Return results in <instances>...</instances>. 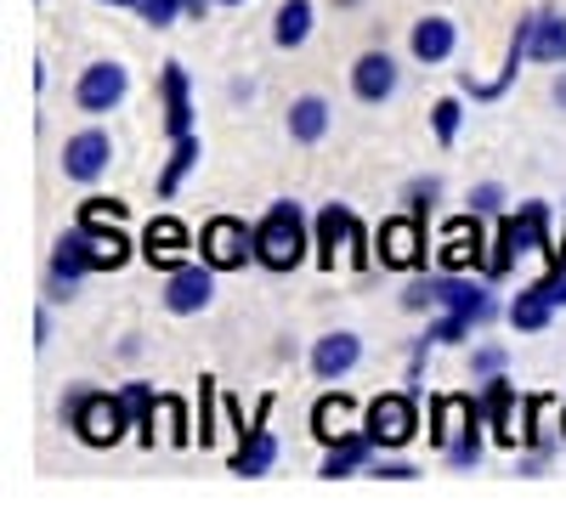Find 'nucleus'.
I'll use <instances>...</instances> for the list:
<instances>
[{
  "label": "nucleus",
  "instance_id": "obj_1",
  "mask_svg": "<svg viewBox=\"0 0 566 509\" xmlns=\"http://www.w3.org/2000/svg\"><path fill=\"white\" fill-rule=\"evenodd\" d=\"M312 221L301 215L295 199H277L261 221H255V261L266 272H295L306 261V244H312Z\"/></svg>",
  "mask_w": 566,
  "mask_h": 509
},
{
  "label": "nucleus",
  "instance_id": "obj_2",
  "mask_svg": "<svg viewBox=\"0 0 566 509\" xmlns=\"http://www.w3.org/2000/svg\"><path fill=\"white\" fill-rule=\"evenodd\" d=\"M63 420L74 425V436H80L85 447H114V442H125V431L136 425L119 391H91V385H74V391L63 396Z\"/></svg>",
  "mask_w": 566,
  "mask_h": 509
},
{
  "label": "nucleus",
  "instance_id": "obj_3",
  "mask_svg": "<svg viewBox=\"0 0 566 509\" xmlns=\"http://www.w3.org/2000/svg\"><path fill=\"white\" fill-rule=\"evenodd\" d=\"M499 250H493V261H488V277H510L515 272V261L522 255H533V250H549L555 255V238H549V204L544 199H527L515 215H504L499 221Z\"/></svg>",
  "mask_w": 566,
  "mask_h": 509
},
{
  "label": "nucleus",
  "instance_id": "obj_4",
  "mask_svg": "<svg viewBox=\"0 0 566 509\" xmlns=\"http://www.w3.org/2000/svg\"><path fill=\"white\" fill-rule=\"evenodd\" d=\"M312 233H317V266L335 272L340 261L346 266H368V233L352 204H323L312 215Z\"/></svg>",
  "mask_w": 566,
  "mask_h": 509
},
{
  "label": "nucleus",
  "instance_id": "obj_5",
  "mask_svg": "<svg viewBox=\"0 0 566 509\" xmlns=\"http://www.w3.org/2000/svg\"><path fill=\"white\" fill-rule=\"evenodd\" d=\"M419 425H424V413H419V402L408 391H380L363 407V431L380 447H408L419 436Z\"/></svg>",
  "mask_w": 566,
  "mask_h": 509
},
{
  "label": "nucleus",
  "instance_id": "obj_6",
  "mask_svg": "<svg viewBox=\"0 0 566 509\" xmlns=\"http://www.w3.org/2000/svg\"><path fill=\"white\" fill-rule=\"evenodd\" d=\"M255 255V226L239 215H210L199 233V261H210L216 272H239Z\"/></svg>",
  "mask_w": 566,
  "mask_h": 509
},
{
  "label": "nucleus",
  "instance_id": "obj_7",
  "mask_svg": "<svg viewBox=\"0 0 566 509\" xmlns=\"http://www.w3.org/2000/svg\"><path fill=\"white\" fill-rule=\"evenodd\" d=\"M374 261L391 266V272H413L424 261V215H413V210L391 215L380 233H374Z\"/></svg>",
  "mask_w": 566,
  "mask_h": 509
},
{
  "label": "nucleus",
  "instance_id": "obj_8",
  "mask_svg": "<svg viewBox=\"0 0 566 509\" xmlns=\"http://www.w3.org/2000/svg\"><path fill=\"white\" fill-rule=\"evenodd\" d=\"M130 97V68L125 63H91L80 79H74V103L91 114V119H103V114H114L119 103Z\"/></svg>",
  "mask_w": 566,
  "mask_h": 509
},
{
  "label": "nucleus",
  "instance_id": "obj_9",
  "mask_svg": "<svg viewBox=\"0 0 566 509\" xmlns=\"http://www.w3.org/2000/svg\"><path fill=\"white\" fill-rule=\"evenodd\" d=\"M216 300V266L210 261H181L176 272H165V311L193 317Z\"/></svg>",
  "mask_w": 566,
  "mask_h": 509
},
{
  "label": "nucleus",
  "instance_id": "obj_10",
  "mask_svg": "<svg viewBox=\"0 0 566 509\" xmlns=\"http://www.w3.org/2000/svg\"><path fill=\"white\" fill-rule=\"evenodd\" d=\"M488 413H482V396H431V447H453L464 442L470 431H482Z\"/></svg>",
  "mask_w": 566,
  "mask_h": 509
},
{
  "label": "nucleus",
  "instance_id": "obj_11",
  "mask_svg": "<svg viewBox=\"0 0 566 509\" xmlns=\"http://www.w3.org/2000/svg\"><path fill=\"white\" fill-rule=\"evenodd\" d=\"M114 165V136L108 130H80L63 142V176L91 188V181H103V170Z\"/></svg>",
  "mask_w": 566,
  "mask_h": 509
},
{
  "label": "nucleus",
  "instance_id": "obj_12",
  "mask_svg": "<svg viewBox=\"0 0 566 509\" xmlns=\"http://www.w3.org/2000/svg\"><path fill=\"white\" fill-rule=\"evenodd\" d=\"M187 250H199V233H187L176 215H154L148 226H142V255H148V266L176 272L187 261Z\"/></svg>",
  "mask_w": 566,
  "mask_h": 509
},
{
  "label": "nucleus",
  "instance_id": "obj_13",
  "mask_svg": "<svg viewBox=\"0 0 566 509\" xmlns=\"http://www.w3.org/2000/svg\"><path fill=\"white\" fill-rule=\"evenodd\" d=\"M357 362H363V340L352 335V329H328V335H317L312 340V357H306V368L317 380H346V374H357Z\"/></svg>",
  "mask_w": 566,
  "mask_h": 509
},
{
  "label": "nucleus",
  "instance_id": "obj_14",
  "mask_svg": "<svg viewBox=\"0 0 566 509\" xmlns=\"http://www.w3.org/2000/svg\"><path fill=\"white\" fill-rule=\"evenodd\" d=\"M397 57L391 52H363L357 63H352V97L357 103H368V108H380V103H391L397 97Z\"/></svg>",
  "mask_w": 566,
  "mask_h": 509
},
{
  "label": "nucleus",
  "instance_id": "obj_15",
  "mask_svg": "<svg viewBox=\"0 0 566 509\" xmlns=\"http://www.w3.org/2000/svg\"><path fill=\"white\" fill-rule=\"evenodd\" d=\"M159 103H165V136H170V142L193 130V79H187L181 63L159 68Z\"/></svg>",
  "mask_w": 566,
  "mask_h": 509
},
{
  "label": "nucleus",
  "instance_id": "obj_16",
  "mask_svg": "<svg viewBox=\"0 0 566 509\" xmlns=\"http://www.w3.org/2000/svg\"><path fill=\"white\" fill-rule=\"evenodd\" d=\"M482 244H488L482 215H476V210H464L459 221H448V226H442V266H448V272L482 266Z\"/></svg>",
  "mask_w": 566,
  "mask_h": 509
},
{
  "label": "nucleus",
  "instance_id": "obj_17",
  "mask_svg": "<svg viewBox=\"0 0 566 509\" xmlns=\"http://www.w3.org/2000/svg\"><path fill=\"white\" fill-rule=\"evenodd\" d=\"M437 306L442 311H464V317H476V329L482 322H493V289L476 284V277H437Z\"/></svg>",
  "mask_w": 566,
  "mask_h": 509
},
{
  "label": "nucleus",
  "instance_id": "obj_18",
  "mask_svg": "<svg viewBox=\"0 0 566 509\" xmlns=\"http://www.w3.org/2000/svg\"><path fill=\"white\" fill-rule=\"evenodd\" d=\"M80 226V238H85V261H91V272H119L125 261H130V233L125 226H85V221H74Z\"/></svg>",
  "mask_w": 566,
  "mask_h": 509
},
{
  "label": "nucleus",
  "instance_id": "obj_19",
  "mask_svg": "<svg viewBox=\"0 0 566 509\" xmlns=\"http://www.w3.org/2000/svg\"><path fill=\"white\" fill-rule=\"evenodd\" d=\"M408 52H413L419 63H448V57L459 52V29H453V18H442V12L419 18L413 34H408Z\"/></svg>",
  "mask_w": 566,
  "mask_h": 509
},
{
  "label": "nucleus",
  "instance_id": "obj_20",
  "mask_svg": "<svg viewBox=\"0 0 566 509\" xmlns=\"http://www.w3.org/2000/svg\"><path fill=\"white\" fill-rule=\"evenodd\" d=\"M380 453V442H374L363 425L357 431H346L340 442H328V458H323V481H340V476H357V470H368V458Z\"/></svg>",
  "mask_w": 566,
  "mask_h": 509
},
{
  "label": "nucleus",
  "instance_id": "obj_21",
  "mask_svg": "<svg viewBox=\"0 0 566 509\" xmlns=\"http://www.w3.org/2000/svg\"><path fill=\"white\" fill-rule=\"evenodd\" d=\"M357 425H363V407H357L346 391L317 396V407H312V436H317V442H340V436L357 431Z\"/></svg>",
  "mask_w": 566,
  "mask_h": 509
},
{
  "label": "nucleus",
  "instance_id": "obj_22",
  "mask_svg": "<svg viewBox=\"0 0 566 509\" xmlns=\"http://www.w3.org/2000/svg\"><path fill=\"white\" fill-rule=\"evenodd\" d=\"M85 272H91V261H85V238H80V226H74V233H63L52 244V300H69Z\"/></svg>",
  "mask_w": 566,
  "mask_h": 509
},
{
  "label": "nucleus",
  "instance_id": "obj_23",
  "mask_svg": "<svg viewBox=\"0 0 566 509\" xmlns=\"http://www.w3.org/2000/svg\"><path fill=\"white\" fill-rule=\"evenodd\" d=\"M312 29H317V7H312V0H283L277 18H272L277 52H301V45L312 40Z\"/></svg>",
  "mask_w": 566,
  "mask_h": 509
},
{
  "label": "nucleus",
  "instance_id": "obj_24",
  "mask_svg": "<svg viewBox=\"0 0 566 509\" xmlns=\"http://www.w3.org/2000/svg\"><path fill=\"white\" fill-rule=\"evenodd\" d=\"M199 153H205V142H199V130H187V136H176L170 142V159H165V170H159V199H176L181 193V181L193 176V165H199Z\"/></svg>",
  "mask_w": 566,
  "mask_h": 509
},
{
  "label": "nucleus",
  "instance_id": "obj_25",
  "mask_svg": "<svg viewBox=\"0 0 566 509\" xmlns=\"http://www.w3.org/2000/svg\"><path fill=\"white\" fill-rule=\"evenodd\" d=\"M283 125H290V136H295L301 148L323 142V136H328V97H317V91L295 97V103H290V119H283Z\"/></svg>",
  "mask_w": 566,
  "mask_h": 509
},
{
  "label": "nucleus",
  "instance_id": "obj_26",
  "mask_svg": "<svg viewBox=\"0 0 566 509\" xmlns=\"http://www.w3.org/2000/svg\"><path fill=\"white\" fill-rule=\"evenodd\" d=\"M555 311H560V306L533 284V289H522V295L510 300V329H515V335H544L549 322H555Z\"/></svg>",
  "mask_w": 566,
  "mask_h": 509
},
{
  "label": "nucleus",
  "instance_id": "obj_27",
  "mask_svg": "<svg viewBox=\"0 0 566 509\" xmlns=\"http://www.w3.org/2000/svg\"><path fill=\"white\" fill-rule=\"evenodd\" d=\"M277 458V436L266 431V420H255V431L244 436V447L232 453V476H266Z\"/></svg>",
  "mask_w": 566,
  "mask_h": 509
},
{
  "label": "nucleus",
  "instance_id": "obj_28",
  "mask_svg": "<svg viewBox=\"0 0 566 509\" xmlns=\"http://www.w3.org/2000/svg\"><path fill=\"white\" fill-rule=\"evenodd\" d=\"M533 63H549V68H566V18L555 12H538V34H533Z\"/></svg>",
  "mask_w": 566,
  "mask_h": 509
},
{
  "label": "nucleus",
  "instance_id": "obj_29",
  "mask_svg": "<svg viewBox=\"0 0 566 509\" xmlns=\"http://www.w3.org/2000/svg\"><path fill=\"white\" fill-rule=\"evenodd\" d=\"M119 396H125V407H130V420L142 425V442H148V436H154V420H159V396H154V385L130 380V385H119Z\"/></svg>",
  "mask_w": 566,
  "mask_h": 509
},
{
  "label": "nucleus",
  "instance_id": "obj_30",
  "mask_svg": "<svg viewBox=\"0 0 566 509\" xmlns=\"http://www.w3.org/2000/svg\"><path fill=\"white\" fill-rule=\"evenodd\" d=\"M470 329H476V317H464V311H442V322H431L424 346H459V340H470Z\"/></svg>",
  "mask_w": 566,
  "mask_h": 509
},
{
  "label": "nucleus",
  "instance_id": "obj_31",
  "mask_svg": "<svg viewBox=\"0 0 566 509\" xmlns=\"http://www.w3.org/2000/svg\"><path fill=\"white\" fill-rule=\"evenodd\" d=\"M459 125H464L459 97H442V103L431 108V130H437V142H442V148H453V142H459Z\"/></svg>",
  "mask_w": 566,
  "mask_h": 509
},
{
  "label": "nucleus",
  "instance_id": "obj_32",
  "mask_svg": "<svg viewBox=\"0 0 566 509\" xmlns=\"http://www.w3.org/2000/svg\"><path fill=\"white\" fill-rule=\"evenodd\" d=\"M80 221H85V226H125L130 210H125L119 199H85V204H80Z\"/></svg>",
  "mask_w": 566,
  "mask_h": 509
},
{
  "label": "nucleus",
  "instance_id": "obj_33",
  "mask_svg": "<svg viewBox=\"0 0 566 509\" xmlns=\"http://www.w3.org/2000/svg\"><path fill=\"white\" fill-rule=\"evenodd\" d=\"M437 204H442V181H437V176H419L413 188H408V210H413V215H431Z\"/></svg>",
  "mask_w": 566,
  "mask_h": 509
},
{
  "label": "nucleus",
  "instance_id": "obj_34",
  "mask_svg": "<svg viewBox=\"0 0 566 509\" xmlns=\"http://www.w3.org/2000/svg\"><path fill=\"white\" fill-rule=\"evenodd\" d=\"M142 23H154V29H170L176 18H187V0H142Z\"/></svg>",
  "mask_w": 566,
  "mask_h": 509
},
{
  "label": "nucleus",
  "instance_id": "obj_35",
  "mask_svg": "<svg viewBox=\"0 0 566 509\" xmlns=\"http://www.w3.org/2000/svg\"><path fill=\"white\" fill-rule=\"evenodd\" d=\"M464 210H476V215H499V210H504V188H499V181H482V188H470Z\"/></svg>",
  "mask_w": 566,
  "mask_h": 509
},
{
  "label": "nucleus",
  "instance_id": "obj_36",
  "mask_svg": "<svg viewBox=\"0 0 566 509\" xmlns=\"http://www.w3.org/2000/svg\"><path fill=\"white\" fill-rule=\"evenodd\" d=\"M538 289H544V295H549L555 306H566V255H560V250L549 255V272L538 277Z\"/></svg>",
  "mask_w": 566,
  "mask_h": 509
},
{
  "label": "nucleus",
  "instance_id": "obj_37",
  "mask_svg": "<svg viewBox=\"0 0 566 509\" xmlns=\"http://www.w3.org/2000/svg\"><path fill=\"white\" fill-rule=\"evenodd\" d=\"M470 374H476V385L499 380V374H504V351H499V346H482L476 357H470Z\"/></svg>",
  "mask_w": 566,
  "mask_h": 509
},
{
  "label": "nucleus",
  "instance_id": "obj_38",
  "mask_svg": "<svg viewBox=\"0 0 566 509\" xmlns=\"http://www.w3.org/2000/svg\"><path fill=\"white\" fill-rule=\"evenodd\" d=\"M210 396H216V385L205 380V385H199V442H205V447L216 442V413H210Z\"/></svg>",
  "mask_w": 566,
  "mask_h": 509
},
{
  "label": "nucleus",
  "instance_id": "obj_39",
  "mask_svg": "<svg viewBox=\"0 0 566 509\" xmlns=\"http://www.w3.org/2000/svg\"><path fill=\"white\" fill-rule=\"evenodd\" d=\"M368 476H380V481H413L419 470L413 465H368Z\"/></svg>",
  "mask_w": 566,
  "mask_h": 509
},
{
  "label": "nucleus",
  "instance_id": "obj_40",
  "mask_svg": "<svg viewBox=\"0 0 566 509\" xmlns=\"http://www.w3.org/2000/svg\"><path fill=\"white\" fill-rule=\"evenodd\" d=\"M34 340H40V346L52 340V311H40V317H34Z\"/></svg>",
  "mask_w": 566,
  "mask_h": 509
},
{
  "label": "nucleus",
  "instance_id": "obj_41",
  "mask_svg": "<svg viewBox=\"0 0 566 509\" xmlns=\"http://www.w3.org/2000/svg\"><path fill=\"white\" fill-rule=\"evenodd\" d=\"M210 7H216V0H187V18H199V23H205V12H210Z\"/></svg>",
  "mask_w": 566,
  "mask_h": 509
},
{
  "label": "nucleus",
  "instance_id": "obj_42",
  "mask_svg": "<svg viewBox=\"0 0 566 509\" xmlns=\"http://www.w3.org/2000/svg\"><path fill=\"white\" fill-rule=\"evenodd\" d=\"M549 97H555V108H566V74L555 79V91H549Z\"/></svg>",
  "mask_w": 566,
  "mask_h": 509
},
{
  "label": "nucleus",
  "instance_id": "obj_43",
  "mask_svg": "<svg viewBox=\"0 0 566 509\" xmlns=\"http://www.w3.org/2000/svg\"><path fill=\"white\" fill-rule=\"evenodd\" d=\"M103 7H142V0H103Z\"/></svg>",
  "mask_w": 566,
  "mask_h": 509
},
{
  "label": "nucleus",
  "instance_id": "obj_44",
  "mask_svg": "<svg viewBox=\"0 0 566 509\" xmlns=\"http://www.w3.org/2000/svg\"><path fill=\"white\" fill-rule=\"evenodd\" d=\"M216 7H244V0H216Z\"/></svg>",
  "mask_w": 566,
  "mask_h": 509
},
{
  "label": "nucleus",
  "instance_id": "obj_45",
  "mask_svg": "<svg viewBox=\"0 0 566 509\" xmlns=\"http://www.w3.org/2000/svg\"><path fill=\"white\" fill-rule=\"evenodd\" d=\"M560 436H566V402H560Z\"/></svg>",
  "mask_w": 566,
  "mask_h": 509
},
{
  "label": "nucleus",
  "instance_id": "obj_46",
  "mask_svg": "<svg viewBox=\"0 0 566 509\" xmlns=\"http://www.w3.org/2000/svg\"><path fill=\"white\" fill-rule=\"evenodd\" d=\"M335 7H357V0H335Z\"/></svg>",
  "mask_w": 566,
  "mask_h": 509
}]
</instances>
